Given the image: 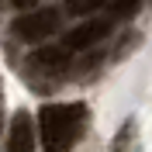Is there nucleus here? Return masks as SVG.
Here are the masks:
<instances>
[{"label":"nucleus","mask_w":152,"mask_h":152,"mask_svg":"<svg viewBox=\"0 0 152 152\" xmlns=\"http://www.w3.org/2000/svg\"><path fill=\"white\" fill-rule=\"evenodd\" d=\"M86 107L83 104H45L38 111V132L45 152H69L83 128Z\"/></svg>","instance_id":"1"},{"label":"nucleus","mask_w":152,"mask_h":152,"mask_svg":"<svg viewBox=\"0 0 152 152\" xmlns=\"http://www.w3.org/2000/svg\"><path fill=\"white\" fill-rule=\"evenodd\" d=\"M10 31L21 38V42H45L48 35H56L59 31V10L56 7H38V10H28V14H21Z\"/></svg>","instance_id":"2"},{"label":"nucleus","mask_w":152,"mask_h":152,"mask_svg":"<svg viewBox=\"0 0 152 152\" xmlns=\"http://www.w3.org/2000/svg\"><path fill=\"white\" fill-rule=\"evenodd\" d=\"M107 35H111V18H90L66 35V48H90Z\"/></svg>","instance_id":"3"},{"label":"nucleus","mask_w":152,"mask_h":152,"mask_svg":"<svg viewBox=\"0 0 152 152\" xmlns=\"http://www.w3.org/2000/svg\"><path fill=\"white\" fill-rule=\"evenodd\" d=\"M7 149H10V152H35V128H31V118H28L24 111L14 114V121H10Z\"/></svg>","instance_id":"4"},{"label":"nucleus","mask_w":152,"mask_h":152,"mask_svg":"<svg viewBox=\"0 0 152 152\" xmlns=\"http://www.w3.org/2000/svg\"><path fill=\"white\" fill-rule=\"evenodd\" d=\"M31 62H35L38 69H45V73H66V66H69V56H66V48L48 45V48H38L35 56H31Z\"/></svg>","instance_id":"5"},{"label":"nucleus","mask_w":152,"mask_h":152,"mask_svg":"<svg viewBox=\"0 0 152 152\" xmlns=\"http://www.w3.org/2000/svg\"><path fill=\"white\" fill-rule=\"evenodd\" d=\"M111 152H138V128H135L132 118L121 124V132H118V138H114Z\"/></svg>","instance_id":"6"},{"label":"nucleus","mask_w":152,"mask_h":152,"mask_svg":"<svg viewBox=\"0 0 152 152\" xmlns=\"http://www.w3.org/2000/svg\"><path fill=\"white\" fill-rule=\"evenodd\" d=\"M138 7H142V0H114L111 4V21H124V18H135L138 14Z\"/></svg>","instance_id":"7"},{"label":"nucleus","mask_w":152,"mask_h":152,"mask_svg":"<svg viewBox=\"0 0 152 152\" xmlns=\"http://www.w3.org/2000/svg\"><path fill=\"white\" fill-rule=\"evenodd\" d=\"M107 0H69V14H76V18H90V14H94V10H100L104 7Z\"/></svg>","instance_id":"8"}]
</instances>
